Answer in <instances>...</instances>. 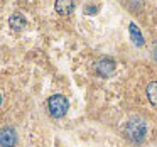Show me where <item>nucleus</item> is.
Wrapping results in <instances>:
<instances>
[{
	"label": "nucleus",
	"mask_w": 157,
	"mask_h": 147,
	"mask_svg": "<svg viewBox=\"0 0 157 147\" xmlns=\"http://www.w3.org/2000/svg\"><path fill=\"white\" fill-rule=\"evenodd\" d=\"M54 9L61 15H69L73 12V9H75V4L73 2H63V0H59V2L54 4Z\"/></svg>",
	"instance_id": "39448f33"
},
{
	"label": "nucleus",
	"mask_w": 157,
	"mask_h": 147,
	"mask_svg": "<svg viewBox=\"0 0 157 147\" xmlns=\"http://www.w3.org/2000/svg\"><path fill=\"white\" fill-rule=\"evenodd\" d=\"M147 133V125L144 120H139V118H133L130 120L128 123L125 125V135L128 140H132V142L139 144L144 140V137H145Z\"/></svg>",
	"instance_id": "f257e3e1"
},
{
	"label": "nucleus",
	"mask_w": 157,
	"mask_h": 147,
	"mask_svg": "<svg viewBox=\"0 0 157 147\" xmlns=\"http://www.w3.org/2000/svg\"><path fill=\"white\" fill-rule=\"evenodd\" d=\"M96 71H98L101 76H110L113 71H115V63H113L110 58L100 59L98 64H96Z\"/></svg>",
	"instance_id": "20e7f679"
},
{
	"label": "nucleus",
	"mask_w": 157,
	"mask_h": 147,
	"mask_svg": "<svg viewBox=\"0 0 157 147\" xmlns=\"http://www.w3.org/2000/svg\"><path fill=\"white\" fill-rule=\"evenodd\" d=\"M15 140V130L10 127H5V129L0 130V147H14Z\"/></svg>",
	"instance_id": "7ed1b4c3"
},
{
	"label": "nucleus",
	"mask_w": 157,
	"mask_h": 147,
	"mask_svg": "<svg viewBox=\"0 0 157 147\" xmlns=\"http://www.w3.org/2000/svg\"><path fill=\"white\" fill-rule=\"evenodd\" d=\"M154 56H155V59H157V46H155V49H154Z\"/></svg>",
	"instance_id": "1a4fd4ad"
},
{
	"label": "nucleus",
	"mask_w": 157,
	"mask_h": 147,
	"mask_svg": "<svg viewBox=\"0 0 157 147\" xmlns=\"http://www.w3.org/2000/svg\"><path fill=\"white\" fill-rule=\"evenodd\" d=\"M0 103H2V95H0Z\"/></svg>",
	"instance_id": "9d476101"
},
{
	"label": "nucleus",
	"mask_w": 157,
	"mask_h": 147,
	"mask_svg": "<svg viewBox=\"0 0 157 147\" xmlns=\"http://www.w3.org/2000/svg\"><path fill=\"white\" fill-rule=\"evenodd\" d=\"M9 22H10V27L15 29V31H21V29L25 27V19H24L22 14H14Z\"/></svg>",
	"instance_id": "0eeeda50"
},
{
	"label": "nucleus",
	"mask_w": 157,
	"mask_h": 147,
	"mask_svg": "<svg viewBox=\"0 0 157 147\" xmlns=\"http://www.w3.org/2000/svg\"><path fill=\"white\" fill-rule=\"evenodd\" d=\"M48 106H49V112H51L52 117H63L69 108V103L68 100L64 98L63 95H52L51 98L48 100Z\"/></svg>",
	"instance_id": "f03ea898"
},
{
	"label": "nucleus",
	"mask_w": 157,
	"mask_h": 147,
	"mask_svg": "<svg viewBox=\"0 0 157 147\" xmlns=\"http://www.w3.org/2000/svg\"><path fill=\"white\" fill-rule=\"evenodd\" d=\"M147 98H149V102L152 103L154 106H157V81H150L149 85H147Z\"/></svg>",
	"instance_id": "423d86ee"
},
{
	"label": "nucleus",
	"mask_w": 157,
	"mask_h": 147,
	"mask_svg": "<svg viewBox=\"0 0 157 147\" xmlns=\"http://www.w3.org/2000/svg\"><path fill=\"white\" fill-rule=\"evenodd\" d=\"M130 32H132V37L133 39H135V41H137V44H139V46H142V36H140V32L139 31H137V27H135V25H130Z\"/></svg>",
	"instance_id": "6e6552de"
}]
</instances>
